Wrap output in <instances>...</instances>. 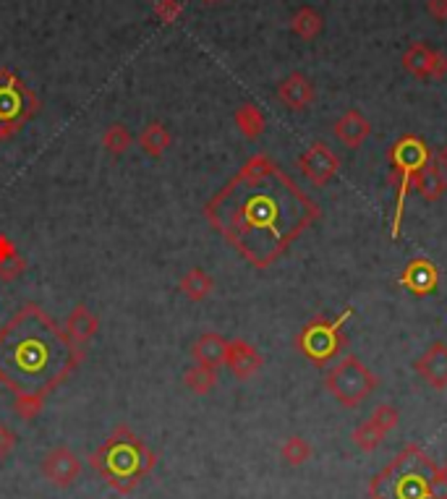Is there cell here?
Segmentation results:
<instances>
[{
  "mask_svg": "<svg viewBox=\"0 0 447 499\" xmlns=\"http://www.w3.org/2000/svg\"><path fill=\"white\" fill-rule=\"evenodd\" d=\"M320 217V204L270 154L248 157L204 204V220L262 272L272 267Z\"/></svg>",
  "mask_w": 447,
  "mask_h": 499,
  "instance_id": "6da1fadb",
  "label": "cell"
},
{
  "mask_svg": "<svg viewBox=\"0 0 447 499\" xmlns=\"http://www.w3.org/2000/svg\"><path fill=\"white\" fill-rule=\"evenodd\" d=\"M86 358V348L77 346L47 311L27 304L0 330V382L21 392L47 397Z\"/></svg>",
  "mask_w": 447,
  "mask_h": 499,
  "instance_id": "7a4b0ae2",
  "label": "cell"
},
{
  "mask_svg": "<svg viewBox=\"0 0 447 499\" xmlns=\"http://www.w3.org/2000/svg\"><path fill=\"white\" fill-rule=\"evenodd\" d=\"M89 465L105 479V484L118 492V495H131L142 479H147L155 465L158 455L147 447V442H142L131 426H116L113 434L89 455Z\"/></svg>",
  "mask_w": 447,
  "mask_h": 499,
  "instance_id": "3957f363",
  "label": "cell"
},
{
  "mask_svg": "<svg viewBox=\"0 0 447 499\" xmlns=\"http://www.w3.org/2000/svg\"><path fill=\"white\" fill-rule=\"evenodd\" d=\"M437 462L419 445L403 447L371 481V499H435Z\"/></svg>",
  "mask_w": 447,
  "mask_h": 499,
  "instance_id": "277c9868",
  "label": "cell"
},
{
  "mask_svg": "<svg viewBox=\"0 0 447 499\" xmlns=\"http://www.w3.org/2000/svg\"><path fill=\"white\" fill-rule=\"evenodd\" d=\"M435 160L432 150L427 147V142L416 134H406L401 136L390 152H387V162L393 168V181L398 184V196H395V215H393V225L390 231L393 235H401V225H403V209H406V199L410 189H413V178L419 170H424L429 162Z\"/></svg>",
  "mask_w": 447,
  "mask_h": 499,
  "instance_id": "5b68a950",
  "label": "cell"
},
{
  "mask_svg": "<svg viewBox=\"0 0 447 499\" xmlns=\"http://www.w3.org/2000/svg\"><path fill=\"white\" fill-rule=\"evenodd\" d=\"M354 308H345L337 319H327L325 314H317L312 316L301 332L296 335V348L298 353L314 364V366H325L329 364L335 356H340V350L345 348V335H343V327L345 322L351 319Z\"/></svg>",
  "mask_w": 447,
  "mask_h": 499,
  "instance_id": "8992f818",
  "label": "cell"
},
{
  "mask_svg": "<svg viewBox=\"0 0 447 499\" xmlns=\"http://www.w3.org/2000/svg\"><path fill=\"white\" fill-rule=\"evenodd\" d=\"M325 389L343 408H359L366 397L377 389V374L366 366L359 356H343L327 372Z\"/></svg>",
  "mask_w": 447,
  "mask_h": 499,
  "instance_id": "52a82bcc",
  "label": "cell"
},
{
  "mask_svg": "<svg viewBox=\"0 0 447 499\" xmlns=\"http://www.w3.org/2000/svg\"><path fill=\"white\" fill-rule=\"evenodd\" d=\"M42 110V100L11 69H0V128L13 139Z\"/></svg>",
  "mask_w": 447,
  "mask_h": 499,
  "instance_id": "ba28073f",
  "label": "cell"
},
{
  "mask_svg": "<svg viewBox=\"0 0 447 499\" xmlns=\"http://www.w3.org/2000/svg\"><path fill=\"white\" fill-rule=\"evenodd\" d=\"M40 473L58 489H69L74 487V481L82 476V461L79 455L66 447V445H58L53 447L40 462Z\"/></svg>",
  "mask_w": 447,
  "mask_h": 499,
  "instance_id": "9c48e42d",
  "label": "cell"
},
{
  "mask_svg": "<svg viewBox=\"0 0 447 499\" xmlns=\"http://www.w3.org/2000/svg\"><path fill=\"white\" fill-rule=\"evenodd\" d=\"M298 170L320 189H325L327 184L337 176L340 170V157L332 152L322 142H314L306 152L298 157Z\"/></svg>",
  "mask_w": 447,
  "mask_h": 499,
  "instance_id": "30bf717a",
  "label": "cell"
},
{
  "mask_svg": "<svg viewBox=\"0 0 447 499\" xmlns=\"http://www.w3.org/2000/svg\"><path fill=\"white\" fill-rule=\"evenodd\" d=\"M403 69L416 78H440L447 77V55L440 50H432L424 42H413L403 53Z\"/></svg>",
  "mask_w": 447,
  "mask_h": 499,
  "instance_id": "8fae6325",
  "label": "cell"
},
{
  "mask_svg": "<svg viewBox=\"0 0 447 499\" xmlns=\"http://www.w3.org/2000/svg\"><path fill=\"white\" fill-rule=\"evenodd\" d=\"M401 285L413 296H429L437 290L440 285V269L435 262H429L427 257H413L401 274Z\"/></svg>",
  "mask_w": 447,
  "mask_h": 499,
  "instance_id": "7c38bea8",
  "label": "cell"
},
{
  "mask_svg": "<svg viewBox=\"0 0 447 499\" xmlns=\"http://www.w3.org/2000/svg\"><path fill=\"white\" fill-rule=\"evenodd\" d=\"M278 100L283 102L288 110H306L317 100V89L312 78L304 77L301 71H293L278 84Z\"/></svg>",
  "mask_w": 447,
  "mask_h": 499,
  "instance_id": "4fadbf2b",
  "label": "cell"
},
{
  "mask_svg": "<svg viewBox=\"0 0 447 499\" xmlns=\"http://www.w3.org/2000/svg\"><path fill=\"white\" fill-rule=\"evenodd\" d=\"M225 366L231 369V374L236 380H251L262 366H264V358L256 348L251 343H246L241 338L236 340H228V356H225Z\"/></svg>",
  "mask_w": 447,
  "mask_h": 499,
  "instance_id": "5bb4252c",
  "label": "cell"
},
{
  "mask_svg": "<svg viewBox=\"0 0 447 499\" xmlns=\"http://www.w3.org/2000/svg\"><path fill=\"white\" fill-rule=\"evenodd\" d=\"M416 374L429 384L432 389H447V346L435 343L419 361H416Z\"/></svg>",
  "mask_w": 447,
  "mask_h": 499,
  "instance_id": "9a60e30c",
  "label": "cell"
},
{
  "mask_svg": "<svg viewBox=\"0 0 447 499\" xmlns=\"http://www.w3.org/2000/svg\"><path fill=\"white\" fill-rule=\"evenodd\" d=\"M335 139L345 144L348 150H359L371 134V123L362 116L359 110H345L343 116L335 120Z\"/></svg>",
  "mask_w": 447,
  "mask_h": 499,
  "instance_id": "2e32d148",
  "label": "cell"
},
{
  "mask_svg": "<svg viewBox=\"0 0 447 499\" xmlns=\"http://www.w3.org/2000/svg\"><path fill=\"white\" fill-rule=\"evenodd\" d=\"M63 330H66V335H69L77 346L86 348V343H92L94 335L100 332V319H97V314L89 307L77 304V307L71 308V314H69Z\"/></svg>",
  "mask_w": 447,
  "mask_h": 499,
  "instance_id": "e0dca14e",
  "label": "cell"
},
{
  "mask_svg": "<svg viewBox=\"0 0 447 499\" xmlns=\"http://www.w3.org/2000/svg\"><path fill=\"white\" fill-rule=\"evenodd\" d=\"M225 356H228V340L217 332H204L202 338L191 346V358L207 366V369H220L225 366Z\"/></svg>",
  "mask_w": 447,
  "mask_h": 499,
  "instance_id": "ac0fdd59",
  "label": "cell"
},
{
  "mask_svg": "<svg viewBox=\"0 0 447 499\" xmlns=\"http://www.w3.org/2000/svg\"><path fill=\"white\" fill-rule=\"evenodd\" d=\"M413 189L421 193L424 201H440V196L447 192V176L443 170V165L437 162V157L416 173L413 178Z\"/></svg>",
  "mask_w": 447,
  "mask_h": 499,
  "instance_id": "d6986e66",
  "label": "cell"
},
{
  "mask_svg": "<svg viewBox=\"0 0 447 499\" xmlns=\"http://www.w3.org/2000/svg\"><path fill=\"white\" fill-rule=\"evenodd\" d=\"M178 290H181V296H183L186 301L202 304V301H207V299L212 296L215 280H212L204 269L194 267L189 269V272H183V277H181V282H178Z\"/></svg>",
  "mask_w": 447,
  "mask_h": 499,
  "instance_id": "ffe728a7",
  "label": "cell"
},
{
  "mask_svg": "<svg viewBox=\"0 0 447 499\" xmlns=\"http://www.w3.org/2000/svg\"><path fill=\"white\" fill-rule=\"evenodd\" d=\"M27 272V259L16 249V243L0 233V282H13Z\"/></svg>",
  "mask_w": 447,
  "mask_h": 499,
  "instance_id": "44dd1931",
  "label": "cell"
},
{
  "mask_svg": "<svg viewBox=\"0 0 447 499\" xmlns=\"http://www.w3.org/2000/svg\"><path fill=\"white\" fill-rule=\"evenodd\" d=\"M139 147H142V152L147 154V157H152V160H160L167 150H170V144H173V136H170V131L165 128L160 120H152L150 126H144V131L139 134Z\"/></svg>",
  "mask_w": 447,
  "mask_h": 499,
  "instance_id": "7402d4cb",
  "label": "cell"
},
{
  "mask_svg": "<svg viewBox=\"0 0 447 499\" xmlns=\"http://www.w3.org/2000/svg\"><path fill=\"white\" fill-rule=\"evenodd\" d=\"M322 27H325V19H322V13H320L317 8H312V5L298 8V11L293 13V19H290V32H293L296 37L306 39V42L320 37Z\"/></svg>",
  "mask_w": 447,
  "mask_h": 499,
  "instance_id": "603a6c76",
  "label": "cell"
},
{
  "mask_svg": "<svg viewBox=\"0 0 447 499\" xmlns=\"http://www.w3.org/2000/svg\"><path fill=\"white\" fill-rule=\"evenodd\" d=\"M233 123H236V128L244 134L248 142L259 139V136L264 134V128H267V118H264V113H262L256 105H251V102H244L241 108H236Z\"/></svg>",
  "mask_w": 447,
  "mask_h": 499,
  "instance_id": "cb8c5ba5",
  "label": "cell"
},
{
  "mask_svg": "<svg viewBox=\"0 0 447 499\" xmlns=\"http://www.w3.org/2000/svg\"><path fill=\"white\" fill-rule=\"evenodd\" d=\"M183 384H186L194 395H207V392H212V389L217 387V372L194 364L191 369L183 372Z\"/></svg>",
  "mask_w": 447,
  "mask_h": 499,
  "instance_id": "d4e9b609",
  "label": "cell"
},
{
  "mask_svg": "<svg viewBox=\"0 0 447 499\" xmlns=\"http://www.w3.org/2000/svg\"><path fill=\"white\" fill-rule=\"evenodd\" d=\"M131 144H134V136H131V131L123 123L108 126L105 134H102V147H105V152H110L113 157H121V154L128 152Z\"/></svg>",
  "mask_w": 447,
  "mask_h": 499,
  "instance_id": "484cf974",
  "label": "cell"
},
{
  "mask_svg": "<svg viewBox=\"0 0 447 499\" xmlns=\"http://www.w3.org/2000/svg\"><path fill=\"white\" fill-rule=\"evenodd\" d=\"M385 437H387V434H385L377 423L371 421V419H366L364 423H359V426L354 429V434H351L354 445H356L362 453H374V450L382 445Z\"/></svg>",
  "mask_w": 447,
  "mask_h": 499,
  "instance_id": "4316f807",
  "label": "cell"
},
{
  "mask_svg": "<svg viewBox=\"0 0 447 499\" xmlns=\"http://www.w3.org/2000/svg\"><path fill=\"white\" fill-rule=\"evenodd\" d=\"M312 455H314L312 445H309L304 437H298V434L288 437V439L283 442V447H280V458H283L288 465H293V468H298V465L309 462L312 461Z\"/></svg>",
  "mask_w": 447,
  "mask_h": 499,
  "instance_id": "83f0119b",
  "label": "cell"
},
{
  "mask_svg": "<svg viewBox=\"0 0 447 499\" xmlns=\"http://www.w3.org/2000/svg\"><path fill=\"white\" fill-rule=\"evenodd\" d=\"M42 408H45V397L37 392H21L13 397V413L21 416L24 421H35Z\"/></svg>",
  "mask_w": 447,
  "mask_h": 499,
  "instance_id": "f1b7e54d",
  "label": "cell"
},
{
  "mask_svg": "<svg viewBox=\"0 0 447 499\" xmlns=\"http://www.w3.org/2000/svg\"><path fill=\"white\" fill-rule=\"evenodd\" d=\"M371 421L377 423L385 434H390L398 423H401V413H398V408H393V405H387V403H382V405H377L374 408V413L369 416Z\"/></svg>",
  "mask_w": 447,
  "mask_h": 499,
  "instance_id": "f546056e",
  "label": "cell"
},
{
  "mask_svg": "<svg viewBox=\"0 0 447 499\" xmlns=\"http://www.w3.org/2000/svg\"><path fill=\"white\" fill-rule=\"evenodd\" d=\"M183 16V5L181 0H158L155 3V19L160 24H175Z\"/></svg>",
  "mask_w": 447,
  "mask_h": 499,
  "instance_id": "4dcf8cb0",
  "label": "cell"
},
{
  "mask_svg": "<svg viewBox=\"0 0 447 499\" xmlns=\"http://www.w3.org/2000/svg\"><path fill=\"white\" fill-rule=\"evenodd\" d=\"M16 442H19L16 431H13L11 426L0 423V461H5V458H11V455H13Z\"/></svg>",
  "mask_w": 447,
  "mask_h": 499,
  "instance_id": "1f68e13d",
  "label": "cell"
},
{
  "mask_svg": "<svg viewBox=\"0 0 447 499\" xmlns=\"http://www.w3.org/2000/svg\"><path fill=\"white\" fill-rule=\"evenodd\" d=\"M435 499H447V462L437 465V476H435Z\"/></svg>",
  "mask_w": 447,
  "mask_h": 499,
  "instance_id": "d6a6232c",
  "label": "cell"
},
{
  "mask_svg": "<svg viewBox=\"0 0 447 499\" xmlns=\"http://www.w3.org/2000/svg\"><path fill=\"white\" fill-rule=\"evenodd\" d=\"M427 11L437 21H447V0H427Z\"/></svg>",
  "mask_w": 447,
  "mask_h": 499,
  "instance_id": "836d02e7",
  "label": "cell"
},
{
  "mask_svg": "<svg viewBox=\"0 0 447 499\" xmlns=\"http://www.w3.org/2000/svg\"><path fill=\"white\" fill-rule=\"evenodd\" d=\"M437 162L443 165V170H445V176H447V147L440 152V157H437Z\"/></svg>",
  "mask_w": 447,
  "mask_h": 499,
  "instance_id": "e575fe53",
  "label": "cell"
},
{
  "mask_svg": "<svg viewBox=\"0 0 447 499\" xmlns=\"http://www.w3.org/2000/svg\"><path fill=\"white\" fill-rule=\"evenodd\" d=\"M3 142H8V136H5V134H3V128H0V144H3Z\"/></svg>",
  "mask_w": 447,
  "mask_h": 499,
  "instance_id": "d590c367",
  "label": "cell"
},
{
  "mask_svg": "<svg viewBox=\"0 0 447 499\" xmlns=\"http://www.w3.org/2000/svg\"><path fill=\"white\" fill-rule=\"evenodd\" d=\"M207 3H215V0H207Z\"/></svg>",
  "mask_w": 447,
  "mask_h": 499,
  "instance_id": "8d00e7d4",
  "label": "cell"
}]
</instances>
